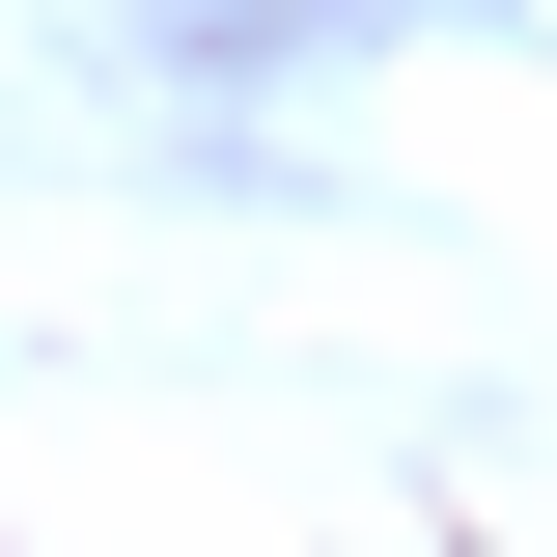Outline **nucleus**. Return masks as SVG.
<instances>
[]
</instances>
